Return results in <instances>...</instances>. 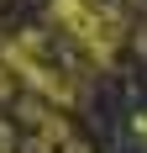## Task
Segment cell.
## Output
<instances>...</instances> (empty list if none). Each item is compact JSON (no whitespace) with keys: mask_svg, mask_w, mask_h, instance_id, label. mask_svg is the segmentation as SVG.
<instances>
[{"mask_svg":"<svg viewBox=\"0 0 147 153\" xmlns=\"http://www.w3.org/2000/svg\"><path fill=\"white\" fill-rule=\"evenodd\" d=\"M53 21L95 63H110L116 48H121V37H126V16L110 11V5H100V0H53Z\"/></svg>","mask_w":147,"mask_h":153,"instance_id":"cell-1","label":"cell"},{"mask_svg":"<svg viewBox=\"0 0 147 153\" xmlns=\"http://www.w3.org/2000/svg\"><path fill=\"white\" fill-rule=\"evenodd\" d=\"M0 58L11 63V69L26 79L32 90L42 95V100H53V106H68V100H74V79L63 74L53 58H47V48H42V37H37V32H21V37H11Z\"/></svg>","mask_w":147,"mask_h":153,"instance_id":"cell-2","label":"cell"}]
</instances>
